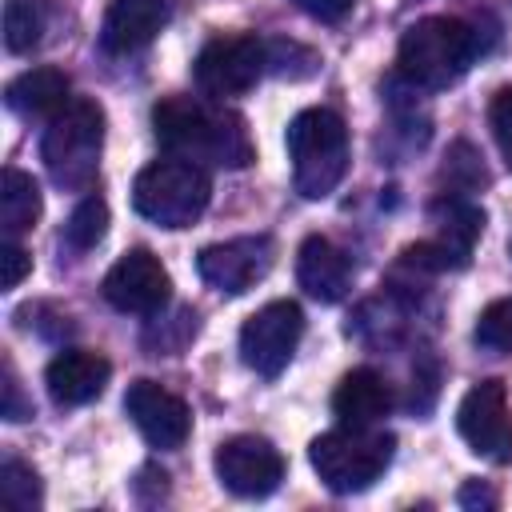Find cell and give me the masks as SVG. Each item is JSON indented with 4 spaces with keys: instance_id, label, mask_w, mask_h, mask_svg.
<instances>
[{
    "instance_id": "6da1fadb",
    "label": "cell",
    "mask_w": 512,
    "mask_h": 512,
    "mask_svg": "<svg viewBox=\"0 0 512 512\" xmlns=\"http://www.w3.org/2000/svg\"><path fill=\"white\" fill-rule=\"evenodd\" d=\"M152 132L168 156L200 168H248L256 156L244 116L216 100L168 96L152 108Z\"/></svg>"
},
{
    "instance_id": "7a4b0ae2",
    "label": "cell",
    "mask_w": 512,
    "mask_h": 512,
    "mask_svg": "<svg viewBox=\"0 0 512 512\" xmlns=\"http://www.w3.org/2000/svg\"><path fill=\"white\" fill-rule=\"evenodd\" d=\"M480 52H484L480 36L468 20L424 16V20L404 28L400 48H396V64H400V76L412 88L440 92V88H452L472 68V60Z\"/></svg>"
},
{
    "instance_id": "3957f363",
    "label": "cell",
    "mask_w": 512,
    "mask_h": 512,
    "mask_svg": "<svg viewBox=\"0 0 512 512\" xmlns=\"http://www.w3.org/2000/svg\"><path fill=\"white\" fill-rule=\"evenodd\" d=\"M100 148H104V108L88 96H76L48 120L40 140V160L56 188L88 192L100 168Z\"/></svg>"
},
{
    "instance_id": "277c9868",
    "label": "cell",
    "mask_w": 512,
    "mask_h": 512,
    "mask_svg": "<svg viewBox=\"0 0 512 512\" xmlns=\"http://www.w3.org/2000/svg\"><path fill=\"white\" fill-rule=\"evenodd\" d=\"M292 184L304 200H324L348 172V128L332 108H304L288 124Z\"/></svg>"
},
{
    "instance_id": "5b68a950",
    "label": "cell",
    "mask_w": 512,
    "mask_h": 512,
    "mask_svg": "<svg viewBox=\"0 0 512 512\" xmlns=\"http://www.w3.org/2000/svg\"><path fill=\"white\" fill-rule=\"evenodd\" d=\"M212 200V180L200 164L180 160V156H164L152 160L136 172L132 180V208L160 224V228H188L204 216Z\"/></svg>"
},
{
    "instance_id": "8992f818",
    "label": "cell",
    "mask_w": 512,
    "mask_h": 512,
    "mask_svg": "<svg viewBox=\"0 0 512 512\" xmlns=\"http://www.w3.org/2000/svg\"><path fill=\"white\" fill-rule=\"evenodd\" d=\"M392 448H396V440L388 432L340 424L308 444V460H312L316 476L324 480V488H332L336 496H352V492L372 488L388 472Z\"/></svg>"
},
{
    "instance_id": "52a82bcc",
    "label": "cell",
    "mask_w": 512,
    "mask_h": 512,
    "mask_svg": "<svg viewBox=\"0 0 512 512\" xmlns=\"http://www.w3.org/2000/svg\"><path fill=\"white\" fill-rule=\"evenodd\" d=\"M436 236L420 240L412 248H404V264L424 268V272H448V268H464L480 232H484V212L480 204H472L464 192H444L440 200H432L428 208Z\"/></svg>"
},
{
    "instance_id": "ba28073f",
    "label": "cell",
    "mask_w": 512,
    "mask_h": 512,
    "mask_svg": "<svg viewBox=\"0 0 512 512\" xmlns=\"http://www.w3.org/2000/svg\"><path fill=\"white\" fill-rule=\"evenodd\" d=\"M268 72V40L260 36H216L200 48L192 76L208 100L240 96Z\"/></svg>"
},
{
    "instance_id": "9c48e42d",
    "label": "cell",
    "mask_w": 512,
    "mask_h": 512,
    "mask_svg": "<svg viewBox=\"0 0 512 512\" xmlns=\"http://www.w3.org/2000/svg\"><path fill=\"white\" fill-rule=\"evenodd\" d=\"M300 336H304L300 304L296 300H272V304L256 308L244 320V328H240V360L256 376L272 380V376H280L292 364Z\"/></svg>"
},
{
    "instance_id": "30bf717a",
    "label": "cell",
    "mask_w": 512,
    "mask_h": 512,
    "mask_svg": "<svg viewBox=\"0 0 512 512\" xmlns=\"http://www.w3.org/2000/svg\"><path fill=\"white\" fill-rule=\"evenodd\" d=\"M456 432L476 456L512 464V408L500 380H480L464 392L456 408Z\"/></svg>"
},
{
    "instance_id": "8fae6325",
    "label": "cell",
    "mask_w": 512,
    "mask_h": 512,
    "mask_svg": "<svg viewBox=\"0 0 512 512\" xmlns=\"http://www.w3.org/2000/svg\"><path fill=\"white\" fill-rule=\"evenodd\" d=\"M212 468H216V480L232 496H244V500L272 496L284 480V456L264 436H228L216 448Z\"/></svg>"
},
{
    "instance_id": "7c38bea8",
    "label": "cell",
    "mask_w": 512,
    "mask_h": 512,
    "mask_svg": "<svg viewBox=\"0 0 512 512\" xmlns=\"http://www.w3.org/2000/svg\"><path fill=\"white\" fill-rule=\"evenodd\" d=\"M168 296H172V276L160 264V256H152L148 248H128L104 276V300L116 312L156 316L164 312Z\"/></svg>"
},
{
    "instance_id": "4fadbf2b",
    "label": "cell",
    "mask_w": 512,
    "mask_h": 512,
    "mask_svg": "<svg viewBox=\"0 0 512 512\" xmlns=\"http://www.w3.org/2000/svg\"><path fill=\"white\" fill-rule=\"evenodd\" d=\"M272 268V240L268 236H236V240H220L200 248L196 256V272L208 288L224 292V296H240L248 288H256Z\"/></svg>"
},
{
    "instance_id": "5bb4252c",
    "label": "cell",
    "mask_w": 512,
    "mask_h": 512,
    "mask_svg": "<svg viewBox=\"0 0 512 512\" xmlns=\"http://www.w3.org/2000/svg\"><path fill=\"white\" fill-rule=\"evenodd\" d=\"M124 412L132 416L136 432L160 452L180 448L188 440V432H192L188 404L176 392H168L164 384H156V380H132L128 392H124Z\"/></svg>"
},
{
    "instance_id": "9a60e30c",
    "label": "cell",
    "mask_w": 512,
    "mask_h": 512,
    "mask_svg": "<svg viewBox=\"0 0 512 512\" xmlns=\"http://www.w3.org/2000/svg\"><path fill=\"white\" fill-rule=\"evenodd\" d=\"M108 376H112V364L108 356L92 352V348H64L48 360L44 368V384H48V396L60 404V408H80L88 400H96L104 388H108Z\"/></svg>"
},
{
    "instance_id": "2e32d148",
    "label": "cell",
    "mask_w": 512,
    "mask_h": 512,
    "mask_svg": "<svg viewBox=\"0 0 512 512\" xmlns=\"http://www.w3.org/2000/svg\"><path fill=\"white\" fill-rule=\"evenodd\" d=\"M168 24L164 0H112L100 24V48L112 56L140 52L156 40V32Z\"/></svg>"
},
{
    "instance_id": "e0dca14e",
    "label": "cell",
    "mask_w": 512,
    "mask_h": 512,
    "mask_svg": "<svg viewBox=\"0 0 512 512\" xmlns=\"http://www.w3.org/2000/svg\"><path fill=\"white\" fill-rule=\"evenodd\" d=\"M296 280L312 300L336 304L352 288V260L328 236H308L296 252Z\"/></svg>"
},
{
    "instance_id": "ac0fdd59",
    "label": "cell",
    "mask_w": 512,
    "mask_h": 512,
    "mask_svg": "<svg viewBox=\"0 0 512 512\" xmlns=\"http://www.w3.org/2000/svg\"><path fill=\"white\" fill-rule=\"evenodd\" d=\"M392 408V388L372 368H352L340 376L332 392V412L348 428H376Z\"/></svg>"
},
{
    "instance_id": "d6986e66",
    "label": "cell",
    "mask_w": 512,
    "mask_h": 512,
    "mask_svg": "<svg viewBox=\"0 0 512 512\" xmlns=\"http://www.w3.org/2000/svg\"><path fill=\"white\" fill-rule=\"evenodd\" d=\"M4 104L24 120H40V116L52 120L68 104V76L60 68H28L16 80H8Z\"/></svg>"
},
{
    "instance_id": "ffe728a7",
    "label": "cell",
    "mask_w": 512,
    "mask_h": 512,
    "mask_svg": "<svg viewBox=\"0 0 512 512\" xmlns=\"http://www.w3.org/2000/svg\"><path fill=\"white\" fill-rule=\"evenodd\" d=\"M36 220H40V184L20 168H4V176H0V228H4V240H20Z\"/></svg>"
},
{
    "instance_id": "44dd1931",
    "label": "cell",
    "mask_w": 512,
    "mask_h": 512,
    "mask_svg": "<svg viewBox=\"0 0 512 512\" xmlns=\"http://www.w3.org/2000/svg\"><path fill=\"white\" fill-rule=\"evenodd\" d=\"M48 28V0H4V48L12 56L32 52Z\"/></svg>"
},
{
    "instance_id": "7402d4cb",
    "label": "cell",
    "mask_w": 512,
    "mask_h": 512,
    "mask_svg": "<svg viewBox=\"0 0 512 512\" xmlns=\"http://www.w3.org/2000/svg\"><path fill=\"white\" fill-rule=\"evenodd\" d=\"M104 232H108V204H104V196H84L76 208H72V216H68V224H64V248L68 252H92L100 240H104Z\"/></svg>"
},
{
    "instance_id": "603a6c76",
    "label": "cell",
    "mask_w": 512,
    "mask_h": 512,
    "mask_svg": "<svg viewBox=\"0 0 512 512\" xmlns=\"http://www.w3.org/2000/svg\"><path fill=\"white\" fill-rule=\"evenodd\" d=\"M0 496H4V504H8L12 512H32V508H40V504H44V488H40L36 468L8 456L4 468H0Z\"/></svg>"
},
{
    "instance_id": "cb8c5ba5",
    "label": "cell",
    "mask_w": 512,
    "mask_h": 512,
    "mask_svg": "<svg viewBox=\"0 0 512 512\" xmlns=\"http://www.w3.org/2000/svg\"><path fill=\"white\" fill-rule=\"evenodd\" d=\"M444 176H448L452 192H464V196L488 184L484 156H480V152H476L468 140H456V144L448 148V156H444Z\"/></svg>"
},
{
    "instance_id": "d4e9b609",
    "label": "cell",
    "mask_w": 512,
    "mask_h": 512,
    "mask_svg": "<svg viewBox=\"0 0 512 512\" xmlns=\"http://www.w3.org/2000/svg\"><path fill=\"white\" fill-rule=\"evenodd\" d=\"M472 336L484 352H512V300H492L480 312Z\"/></svg>"
},
{
    "instance_id": "484cf974",
    "label": "cell",
    "mask_w": 512,
    "mask_h": 512,
    "mask_svg": "<svg viewBox=\"0 0 512 512\" xmlns=\"http://www.w3.org/2000/svg\"><path fill=\"white\" fill-rule=\"evenodd\" d=\"M316 52H308L304 44H292V40H268V72L276 76H312L316 72Z\"/></svg>"
},
{
    "instance_id": "4316f807",
    "label": "cell",
    "mask_w": 512,
    "mask_h": 512,
    "mask_svg": "<svg viewBox=\"0 0 512 512\" xmlns=\"http://www.w3.org/2000/svg\"><path fill=\"white\" fill-rule=\"evenodd\" d=\"M488 128L504 152V164L512 168V84H504L488 104Z\"/></svg>"
},
{
    "instance_id": "83f0119b",
    "label": "cell",
    "mask_w": 512,
    "mask_h": 512,
    "mask_svg": "<svg viewBox=\"0 0 512 512\" xmlns=\"http://www.w3.org/2000/svg\"><path fill=\"white\" fill-rule=\"evenodd\" d=\"M32 272V256L16 244V240H4L0 244V284H4V292H12V288H20V280Z\"/></svg>"
},
{
    "instance_id": "f1b7e54d",
    "label": "cell",
    "mask_w": 512,
    "mask_h": 512,
    "mask_svg": "<svg viewBox=\"0 0 512 512\" xmlns=\"http://www.w3.org/2000/svg\"><path fill=\"white\" fill-rule=\"evenodd\" d=\"M4 420H28L32 416V400H24V388L16 380V368L4 364V404H0Z\"/></svg>"
},
{
    "instance_id": "f546056e",
    "label": "cell",
    "mask_w": 512,
    "mask_h": 512,
    "mask_svg": "<svg viewBox=\"0 0 512 512\" xmlns=\"http://www.w3.org/2000/svg\"><path fill=\"white\" fill-rule=\"evenodd\" d=\"M300 12H308V16H316V20H324V24H340L348 12H352V4L356 0H292Z\"/></svg>"
},
{
    "instance_id": "4dcf8cb0",
    "label": "cell",
    "mask_w": 512,
    "mask_h": 512,
    "mask_svg": "<svg viewBox=\"0 0 512 512\" xmlns=\"http://www.w3.org/2000/svg\"><path fill=\"white\" fill-rule=\"evenodd\" d=\"M456 500H460V508H496V492H488L480 480H464Z\"/></svg>"
}]
</instances>
